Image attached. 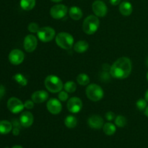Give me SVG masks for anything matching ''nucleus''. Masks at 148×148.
<instances>
[{"label": "nucleus", "mask_w": 148, "mask_h": 148, "mask_svg": "<svg viewBox=\"0 0 148 148\" xmlns=\"http://www.w3.org/2000/svg\"><path fill=\"white\" fill-rule=\"evenodd\" d=\"M132 70V63L130 58L122 56L113 63L110 68L111 77L117 79H124L128 77Z\"/></svg>", "instance_id": "1"}, {"label": "nucleus", "mask_w": 148, "mask_h": 148, "mask_svg": "<svg viewBox=\"0 0 148 148\" xmlns=\"http://www.w3.org/2000/svg\"><path fill=\"white\" fill-rule=\"evenodd\" d=\"M45 88L52 93H59L64 88V84L62 79L56 75H48L44 80Z\"/></svg>", "instance_id": "2"}, {"label": "nucleus", "mask_w": 148, "mask_h": 148, "mask_svg": "<svg viewBox=\"0 0 148 148\" xmlns=\"http://www.w3.org/2000/svg\"><path fill=\"white\" fill-rule=\"evenodd\" d=\"M55 41L57 46L64 50H69L74 46V37L69 33L60 32L55 37Z\"/></svg>", "instance_id": "3"}, {"label": "nucleus", "mask_w": 148, "mask_h": 148, "mask_svg": "<svg viewBox=\"0 0 148 148\" xmlns=\"http://www.w3.org/2000/svg\"><path fill=\"white\" fill-rule=\"evenodd\" d=\"M100 20L98 17L90 14L84 20L82 23V29L87 35H93L98 30Z\"/></svg>", "instance_id": "4"}, {"label": "nucleus", "mask_w": 148, "mask_h": 148, "mask_svg": "<svg viewBox=\"0 0 148 148\" xmlns=\"http://www.w3.org/2000/svg\"><path fill=\"white\" fill-rule=\"evenodd\" d=\"M85 94L88 99L93 102H98L103 98L104 91L100 85L95 83H91L87 85Z\"/></svg>", "instance_id": "5"}, {"label": "nucleus", "mask_w": 148, "mask_h": 148, "mask_svg": "<svg viewBox=\"0 0 148 148\" xmlns=\"http://www.w3.org/2000/svg\"><path fill=\"white\" fill-rule=\"evenodd\" d=\"M38 38L43 43L50 42L56 37V31L50 26H45L40 27L37 32Z\"/></svg>", "instance_id": "6"}, {"label": "nucleus", "mask_w": 148, "mask_h": 148, "mask_svg": "<svg viewBox=\"0 0 148 148\" xmlns=\"http://www.w3.org/2000/svg\"><path fill=\"white\" fill-rule=\"evenodd\" d=\"M69 12L68 7L62 4L53 5L50 10V15L55 20H60L64 18Z\"/></svg>", "instance_id": "7"}, {"label": "nucleus", "mask_w": 148, "mask_h": 148, "mask_svg": "<svg viewBox=\"0 0 148 148\" xmlns=\"http://www.w3.org/2000/svg\"><path fill=\"white\" fill-rule=\"evenodd\" d=\"M7 106L10 112L15 114L22 112L25 108L24 103L15 97H12L7 101Z\"/></svg>", "instance_id": "8"}, {"label": "nucleus", "mask_w": 148, "mask_h": 148, "mask_svg": "<svg viewBox=\"0 0 148 148\" xmlns=\"http://www.w3.org/2000/svg\"><path fill=\"white\" fill-rule=\"evenodd\" d=\"M92 10L95 16L103 17L108 13V7L105 2L101 0H95L92 4Z\"/></svg>", "instance_id": "9"}, {"label": "nucleus", "mask_w": 148, "mask_h": 148, "mask_svg": "<svg viewBox=\"0 0 148 148\" xmlns=\"http://www.w3.org/2000/svg\"><path fill=\"white\" fill-rule=\"evenodd\" d=\"M68 111L72 114H77L82 108V101L78 97H72L69 98L66 103Z\"/></svg>", "instance_id": "10"}, {"label": "nucleus", "mask_w": 148, "mask_h": 148, "mask_svg": "<svg viewBox=\"0 0 148 148\" xmlns=\"http://www.w3.org/2000/svg\"><path fill=\"white\" fill-rule=\"evenodd\" d=\"M38 46V39L34 35L29 34L25 37L23 40V47L28 53H32L36 49Z\"/></svg>", "instance_id": "11"}, {"label": "nucleus", "mask_w": 148, "mask_h": 148, "mask_svg": "<svg viewBox=\"0 0 148 148\" xmlns=\"http://www.w3.org/2000/svg\"><path fill=\"white\" fill-rule=\"evenodd\" d=\"M9 61L13 65H19L23 62L25 59V53L20 49H13L9 53Z\"/></svg>", "instance_id": "12"}, {"label": "nucleus", "mask_w": 148, "mask_h": 148, "mask_svg": "<svg viewBox=\"0 0 148 148\" xmlns=\"http://www.w3.org/2000/svg\"><path fill=\"white\" fill-rule=\"evenodd\" d=\"M46 108L50 114L57 115L62 112V104L57 98H51L46 103Z\"/></svg>", "instance_id": "13"}, {"label": "nucleus", "mask_w": 148, "mask_h": 148, "mask_svg": "<svg viewBox=\"0 0 148 148\" xmlns=\"http://www.w3.org/2000/svg\"><path fill=\"white\" fill-rule=\"evenodd\" d=\"M88 124L90 128L94 130H100L103 127L104 121L101 116L94 114L88 118Z\"/></svg>", "instance_id": "14"}, {"label": "nucleus", "mask_w": 148, "mask_h": 148, "mask_svg": "<svg viewBox=\"0 0 148 148\" xmlns=\"http://www.w3.org/2000/svg\"><path fill=\"white\" fill-rule=\"evenodd\" d=\"M34 121V116L30 111H24L20 116V124L25 128L31 127Z\"/></svg>", "instance_id": "15"}, {"label": "nucleus", "mask_w": 148, "mask_h": 148, "mask_svg": "<svg viewBox=\"0 0 148 148\" xmlns=\"http://www.w3.org/2000/svg\"><path fill=\"white\" fill-rule=\"evenodd\" d=\"M49 98V93L47 91L40 90H36L32 94L31 100L35 103H43L46 100Z\"/></svg>", "instance_id": "16"}, {"label": "nucleus", "mask_w": 148, "mask_h": 148, "mask_svg": "<svg viewBox=\"0 0 148 148\" xmlns=\"http://www.w3.org/2000/svg\"><path fill=\"white\" fill-rule=\"evenodd\" d=\"M119 10L120 13L122 14L123 16H127L131 15V14L133 12V7L132 4L129 1H124L120 3L119 7Z\"/></svg>", "instance_id": "17"}, {"label": "nucleus", "mask_w": 148, "mask_h": 148, "mask_svg": "<svg viewBox=\"0 0 148 148\" xmlns=\"http://www.w3.org/2000/svg\"><path fill=\"white\" fill-rule=\"evenodd\" d=\"M69 15L72 20L77 21L82 18V16H83V12L79 7L72 6L69 10Z\"/></svg>", "instance_id": "18"}, {"label": "nucleus", "mask_w": 148, "mask_h": 148, "mask_svg": "<svg viewBox=\"0 0 148 148\" xmlns=\"http://www.w3.org/2000/svg\"><path fill=\"white\" fill-rule=\"evenodd\" d=\"M73 48L75 52L79 53H85V51H87L88 50V49H89V44L85 40H81L76 42L74 44Z\"/></svg>", "instance_id": "19"}, {"label": "nucleus", "mask_w": 148, "mask_h": 148, "mask_svg": "<svg viewBox=\"0 0 148 148\" xmlns=\"http://www.w3.org/2000/svg\"><path fill=\"white\" fill-rule=\"evenodd\" d=\"M12 130V124L7 120L0 121V134H7Z\"/></svg>", "instance_id": "20"}, {"label": "nucleus", "mask_w": 148, "mask_h": 148, "mask_svg": "<svg viewBox=\"0 0 148 148\" xmlns=\"http://www.w3.org/2000/svg\"><path fill=\"white\" fill-rule=\"evenodd\" d=\"M102 129L103 132L106 135L111 136L116 133V126L109 121V122L105 123L103 124V127Z\"/></svg>", "instance_id": "21"}, {"label": "nucleus", "mask_w": 148, "mask_h": 148, "mask_svg": "<svg viewBox=\"0 0 148 148\" xmlns=\"http://www.w3.org/2000/svg\"><path fill=\"white\" fill-rule=\"evenodd\" d=\"M36 0H20V7L25 11H30L33 10L36 6Z\"/></svg>", "instance_id": "22"}, {"label": "nucleus", "mask_w": 148, "mask_h": 148, "mask_svg": "<svg viewBox=\"0 0 148 148\" xmlns=\"http://www.w3.org/2000/svg\"><path fill=\"white\" fill-rule=\"evenodd\" d=\"M64 124L67 128L73 129L77 125V119L73 115H69L65 118Z\"/></svg>", "instance_id": "23"}, {"label": "nucleus", "mask_w": 148, "mask_h": 148, "mask_svg": "<svg viewBox=\"0 0 148 148\" xmlns=\"http://www.w3.org/2000/svg\"><path fill=\"white\" fill-rule=\"evenodd\" d=\"M77 82L82 86H86L90 84V77L87 74L80 73L77 77Z\"/></svg>", "instance_id": "24"}, {"label": "nucleus", "mask_w": 148, "mask_h": 148, "mask_svg": "<svg viewBox=\"0 0 148 148\" xmlns=\"http://www.w3.org/2000/svg\"><path fill=\"white\" fill-rule=\"evenodd\" d=\"M13 79L22 87H25L27 85V79L21 73L15 74L13 76Z\"/></svg>", "instance_id": "25"}, {"label": "nucleus", "mask_w": 148, "mask_h": 148, "mask_svg": "<svg viewBox=\"0 0 148 148\" xmlns=\"http://www.w3.org/2000/svg\"><path fill=\"white\" fill-rule=\"evenodd\" d=\"M64 89L68 93L75 92L77 90V85L73 81H67L65 84H64Z\"/></svg>", "instance_id": "26"}, {"label": "nucleus", "mask_w": 148, "mask_h": 148, "mask_svg": "<svg viewBox=\"0 0 148 148\" xmlns=\"http://www.w3.org/2000/svg\"><path fill=\"white\" fill-rule=\"evenodd\" d=\"M114 121H115V125L116 127H120V128H123V127H125L127 123L126 117L122 115H119L116 116Z\"/></svg>", "instance_id": "27"}, {"label": "nucleus", "mask_w": 148, "mask_h": 148, "mask_svg": "<svg viewBox=\"0 0 148 148\" xmlns=\"http://www.w3.org/2000/svg\"><path fill=\"white\" fill-rule=\"evenodd\" d=\"M147 101L144 98H140L136 102V107L139 111H143L147 106Z\"/></svg>", "instance_id": "28"}, {"label": "nucleus", "mask_w": 148, "mask_h": 148, "mask_svg": "<svg viewBox=\"0 0 148 148\" xmlns=\"http://www.w3.org/2000/svg\"><path fill=\"white\" fill-rule=\"evenodd\" d=\"M40 29V27H39L38 25L36 23H30V24L27 26V30L32 33H37V32L38 31V30Z\"/></svg>", "instance_id": "29"}, {"label": "nucleus", "mask_w": 148, "mask_h": 148, "mask_svg": "<svg viewBox=\"0 0 148 148\" xmlns=\"http://www.w3.org/2000/svg\"><path fill=\"white\" fill-rule=\"evenodd\" d=\"M69 98V95L66 91L61 90L58 94V99L61 101V102H64L66 101Z\"/></svg>", "instance_id": "30"}, {"label": "nucleus", "mask_w": 148, "mask_h": 148, "mask_svg": "<svg viewBox=\"0 0 148 148\" xmlns=\"http://www.w3.org/2000/svg\"><path fill=\"white\" fill-rule=\"evenodd\" d=\"M111 77V75L110 74V72H106V71H103L101 75V79H102V81H104V82H108V80H110Z\"/></svg>", "instance_id": "31"}, {"label": "nucleus", "mask_w": 148, "mask_h": 148, "mask_svg": "<svg viewBox=\"0 0 148 148\" xmlns=\"http://www.w3.org/2000/svg\"><path fill=\"white\" fill-rule=\"evenodd\" d=\"M105 118L107 121H112L115 119L116 115L113 111H108L105 114Z\"/></svg>", "instance_id": "32"}, {"label": "nucleus", "mask_w": 148, "mask_h": 148, "mask_svg": "<svg viewBox=\"0 0 148 148\" xmlns=\"http://www.w3.org/2000/svg\"><path fill=\"white\" fill-rule=\"evenodd\" d=\"M35 103L33 102L32 100H27L24 103V106L25 108H27L28 110H31L34 108Z\"/></svg>", "instance_id": "33"}, {"label": "nucleus", "mask_w": 148, "mask_h": 148, "mask_svg": "<svg viewBox=\"0 0 148 148\" xmlns=\"http://www.w3.org/2000/svg\"><path fill=\"white\" fill-rule=\"evenodd\" d=\"M5 92H6V89L5 88H4V86L2 85H0V100L4 96Z\"/></svg>", "instance_id": "34"}, {"label": "nucleus", "mask_w": 148, "mask_h": 148, "mask_svg": "<svg viewBox=\"0 0 148 148\" xmlns=\"http://www.w3.org/2000/svg\"><path fill=\"white\" fill-rule=\"evenodd\" d=\"M110 3H111L113 6H116L118 5V4H120L121 0H110Z\"/></svg>", "instance_id": "35"}, {"label": "nucleus", "mask_w": 148, "mask_h": 148, "mask_svg": "<svg viewBox=\"0 0 148 148\" xmlns=\"http://www.w3.org/2000/svg\"><path fill=\"white\" fill-rule=\"evenodd\" d=\"M12 134L14 136H17L20 134V130H19L18 127H14V129H12Z\"/></svg>", "instance_id": "36"}, {"label": "nucleus", "mask_w": 148, "mask_h": 148, "mask_svg": "<svg viewBox=\"0 0 148 148\" xmlns=\"http://www.w3.org/2000/svg\"><path fill=\"white\" fill-rule=\"evenodd\" d=\"M145 99L148 102V89L146 90L145 93Z\"/></svg>", "instance_id": "37"}, {"label": "nucleus", "mask_w": 148, "mask_h": 148, "mask_svg": "<svg viewBox=\"0 0 148 148\" xmlns=\"http://www.w3.org/2000/svg\"><path fill=\"white\" fill-rule=\"evenodd\" d=\"M145 114L146 116L148 118V106H147V108H145Z\"/></svg>", "instance_id": "38"}, {"label": "nucleus", "mask_w": 148, "mask_h": 148, "mask_svg": "<svg viewBox=\"0 0 148 148\" xmlns=\"http://www.w3.org/2000/svg\"><path fill=\"white\" fill-rule=\"evenodd\" d=\"M50 1H53V2H56V3H58V2H60V1H63V0H50Z\"/></svg>", "instance_id": "39"}, {"label": "nucleus", "mask_w": 148, "mask_h": 148, "mask_svg": "<svg viewBox=\"0 0 148 148\" xmlns=\"http://www.w3.org/2000/svg\"><path fill=\"white\" fill-rule=\"evenodd\" d=\"M12 148H23V147H22L21 145H14V146H13Z\"/></svg>", "instance_id": "40"}, {"label": "nucleus", "mask_w": 148, "mask_h": 148, "mask_svg": "<svg viewBox=\"0 0 148 148\" xmlns=\"http://www.w3.org/2000/svg\"><path fill=\"white\" fill-rule=\"evenodd\" d=\"M146 64H147V66H148V59H147V62H146Z\"/></svg>", "instance_id": "41"}, {"label": "nucleus", "mask_w": 148, "mask_h": 148, "mask_svg": "<svg viewBox=\"0 0 148 148\" xmlns=\"http://www.w3.org/2000/svg\"><path fill=\"white\" fill-rule=\"evenodd\" d=\"M147 82H148V72H147Z\"/></svg>", "instance_id": "42"}]
</instances>
